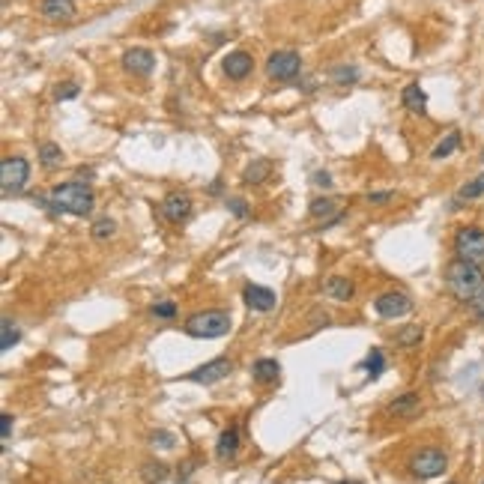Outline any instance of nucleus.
<instances>
[{"label":"nucleus","mask_w":484,"mask_h":484,"mask_svg":"<svg viewBox=\"0 0 484 484\" xmlns=\"http://www.w3.org/2000/svg\"><path fill=\"white\" fill-rule=\"evenodd\" d=\"M445 284L461 302L466 305H484V272L481 266L466 260H452L445 270Z\"/></svg>","instance_id":"f257e3e1"},{"label":"nucleus","mask_w":484,"mask_h":484,"mask_svg":"<svg viewBox=\"0 0 484 484\" xmlns=\"http://www.w3.org/2000/svg\"><path fill=\"white\" fill-rule=\"evenodd\" d=\"M51 198V212H72V215H90L93 210V192L84 183L72 180V183H60Z\"/></svg>","instance_id":"f03ea898"},{"label":"nucleus","mask_w":484,"mask_h":484,"mask_svg":"<svg viewBox=\"0 0 484 484\" xmlns=\"http://www.w3.org/2000/svg\"><path fill=\"white\" fill-rule=\"evenodd\" d=\"M231 332V314L222 308H210V311H198L186 320V335L198 338V341H212Z\"/></svg>","instance_id":"7ed1b4c3"},{"label":"nucleus","mask_w":484,"mask_h":484,"mask_svg":"<svg viewBox=\"0 0 484 484\" xmlns=\"http://www.w3.org/2000/svg\"><path fill=\"white\" fill-rule=\"evenodd\" d=\"M454 254L457 260H466V263H484V231L481 227H461L454 234Z\"/></svg>","instance_id":"20e7f679"},{"label":"nucleus","mask_w":484,"mask_h":484,"mask_svg":"<svg viewBox=\"0 0 484 484\" xmlns=\"http://www.w3.org/2000/svg\"><path fill=\"white\" fill-rule=\"evenodd\" d=\"M445 466H449V457L440 449H422L410 457V473L416 478H437L445 473Z\"/></svg>","instance_id":"39448f33"},{"label":"nucleus","mask_w":484,"mask_h":484,"mask_svg":"<svg viewBox=\"0 0 484 484\" xmlns=\"http://www.w3.org/2000/svg\"><path fill=\"white\" fill-rule=\"evenodd\" d=\"M302 69V57L296 51H272L266 60V78L272 81H293Z\"/></svg>","instance_id":"423d86ee"},{"label":"nucleus","mask_w":484,"mask_h":484,"mask_svg":"<svg viewBox=\"0 0 484 484\" xmlns=\"http://www.w3.org/2000/svg\"><path fill=\"white\" fill-rule=\"evenodd\" d=\"M28 180H30V164H28V159H21V156L4 159V164H0V186H4V195L21 192V188L28 186Z\"/></svg>","instance_id":"0eeeda50"},{"label":"nucleus","mask_w":484,"mask_h":484,"mask_svg":"<svg viewBox=\"0 0 484 484\" xmlns=\"http://www.w3.org/2000/svg\"><path fill=\"white\" fill-rule=\"evenodd\" d=\"M231 359L227 356H219V359H212V362H203L200 368H195L192 374H186V380H192V383L198 386H212V383H219V380H224L227 374H231Z\"/></svg>","instance_id":"6e6552de"},{"label":"nucleus","mask_w":484,"mask_h":484,"mask_svg":"<svg viewBox=\"0 0 484 484\" xmlns=\"http://www.w3.org/2000/svg\"><path fill=\"white\" fill-rule=\"evenodd\" d=\"M374 308H377V314L383 317V320H394V317H404V314L413 311V299L406 296V293H401V290H392V293L377 296Z\"/></svg>","instance_id":"1a4fd4ad"},{"label":"nucleus","mask_w":484,"mask_h":484,"mask_svg":"<svg viewBox=\"0 0 484 484\" xmlns=\"http://www.w3.org/2000/svg\"><path fill=\"white\" fill-rule=\"evenodd\" d=\"M156 66V57H152L150 48H126L123 51V69L129 75H150Z\"/></svg>","instance_id":"9d476101"},{"label":"nucleus","mask_w":484,"mask_h":484,"mask_svg":"<svg viewBox=\"0 0 484 484\" xmlns=\"http://www.w3.org/2000/svg\"><path fill=\"white\" fill-rule=\"evenodd\" d=\"M222 69H224V75H227L231 81H242V78H248V75H251L254 60H251L248 51H231V54L224 57Z\"/></svg>","instance_id":"9b49d317"},{"label":"nucleus","mask_w":484,"mask_h":484,"mask_svg":"<svg viewBox=\"0 0 484 484\" xmlns=\"http://www.w3.org/2000/svg\"><path fill=\"white\" fill-rule=\"evenodd\" d=\"M242 299H246V305L251 311H272L275 308V290L263 287V284H246Z\"/></svg>","instance_id":"f8f14e48"},{"label":"nucleus","mask_w":484,"mask_h":484,"mask_svg":"<svg viewBox=\"0 0 484 484\" xmlns=\"http://www.w3.org/2000/svg\"><path fill=\"white\" fill-rule=\"evenodd\" d=\"M162 212H164V219L168 222L180 224V222L188 219V212H192V200H188V195H183V192H171L162 203Z\"/></svg>","instance_id":"ddd939ff"},{"label":"nucleus","mask_w":484,"mask_h":484,"mask_svg":"<svg viewBox=\"0 0 484 484\" xmlns=\"http://www.w3.org/2000/svg\"><path fill=\"white\" fill-rule=\"evenodd\" d=\"M418 410H422V398H418L416 392H406V394H401V398H394L389 404V416H394V418H410Z\"/></svg>","instance_id":"4468645a"},{"label":"nucleus","mask_w":484,"mask_h":484,"mask_svg":"<svg viewBox=\"0 0 484 484\" xmlns=\"http://www.w3.org/2000/svg\"><path fill=\"white\" fill-rule=\"evenodd\" d=\"M40 12L51 21H69L75 16V0H42Z\"/></svg>","instance_id":"2eb2a0df"},{"label":"nucleus","mask_w":484,"mask_h":484,"mask_svg":"<svg viewBox=\"0 0 484 484\" xmlns=\"http://www.w3.org/2000/svg\"><path fill=\"white\" fill-rule=\"evenodd\" d=\"M401 99H404L406 111H413V114H425L428 111V93L422 90V84H406Z\"/></svg>","instance_id":"dca6fc26"},{"label":"nucleus","mask_w":484,"mask_h":484,"mask_svg":"<svg viewBox=\"0 0 484 484\" xmlns=\"http://www.w3.org/2000/svg\"><path fill=\"white\" fill-rule=\"evenodd\" d=\"M323 290H326V296H332V299H338V302H350V299H353V293H356L350 278H341V275L326 278Z\"/></svg>","instance_id":"f3484780"},{"label":"nucleus","mask_w":484,"mask_h":484,"mask_svg":"<svg viewBox=\"0 0 484 484\" xmlns=\"http://www.w3.org/2000/svg\"><path fill=\"white\" fill-rule=\"evenodd\" d=\"M270 171H272V162L270 159H254L248 168L242 171V183H246V186H260L266 176H270Z\"/></svg>","instance_id":"a211bd4d"},{"label":"nucleus","mask_w":484,"mask_h":484,"mask_svg":"<svg viewBox=\"0 0 484 484\" xmlns=\"http://www.w3.org/2000/svg\"><path fill=\"white\" fill-rule=\"evenodd\" d=\"M236 449H239V428H224L219 437V445H215V454H219L222 461H231Z\"/></svg>","instance_id":"6ab92c4d"},{"label":"nucleus","mask_w":484,"mask_h":484,"mask_svg":"<svg viewBox=\"0 0 484 484\" xmlns=\"http://www.w3.org/2000/svg\"><path fill=\"white\" fill-rule=\"evenodd\" d=\"M251 374L258 383H275L278 377H282V365H278L275 359H258L251 368Z\"/></svg>","instance_id":"aec40b11"},{"label":"nucleus","mask_w":484,"mask_h":484,"mask_svg":"<svg viewBox=\"0 0 484 484\" xmlns=\"http://www.w3.org/2000/svg\"><path fill=\"white\" fill-rule=\"evenodd\" d=\"M457 147H461V132H449L434 150H430V159H437V162L440 159H449L452 152H457Z\"/></svg>","instance_id":"412c9836"},{"label":"nucleus","mask_w":484,"mask_h":484,"mask_svg":"<svg viewBox=\"0 0 484 484\" xmlns=\"http://www.w3.org/2000/svg\"><path fill=\"white\" fill-rule=\"evenodd\" d=\"M362 371H368V380H377L380 374H383V368H386V356L383 350H371L365 356V362H359Z\"/></svg>","instance_id":"4be33fe9"},{"label":"nucleus","mask_w":484,"mask_h":484,"mask_svg":"<svg viewBox=\"0 0 484 484\" xmlns=\"http://www.w3.org/2000/svg\"><path fill=\"white\" fill-rule=\"evenodd\" d=\"M481 195H484V171H481L478 176H473L469 183L461 186V192H457V200H461V203H469V200H478Z\"/></svg>","instance_id":"5701e85b"},{"label":"nucleus","mask_w":484,"mask_h":484,"mask_svg":"<svg viewBox=\"0 0 484 484\" xmlns=\"http://www.w3.org/2000/svg\"><path fill=\"white\" fill-rule=\"evenodd\" d=\"M422 338H425V329L422 326H404L398 335H394V344L398 347H416V344H422Z\"/></svg>","instance_id":"b1692460"},{"label":"nucleus","mask_w":484,"mask_h":484,"mask_svg":"<svg viewBox=\"0 0 484 484\" xmlns=\"http://www.w3.org/2000/svg\"><path fill=\"white\" fill-rule=\"evenodd\" d=\"M90 234H93V239H96V242H102V239H111L114 234H117V222H114L111 215H102V219H96V222H93Z\"/></svg>","instance_id":"393cba45"},{"label":"nucleus","mask_w":484,"mask_h":484,"mask_svg":"<svg viewBox=\"0 0 484 484\" xmlns=\"http://www.w3.org/2000/svg\"><path fill=\"white\" fill-rule=\"evenodd\" d=\"M332 81L335 84H356V81H359V69H356V66H335L332 69Z\"/></svg>","instance_id":"a878e982"},{"label":"nucleus","mask_w":484,"mask_h":484,"mask_svg":"<svg viewBox=\"0 0 484 484\" xmlns=\"http://www.w3.org/2000/svg\"><path fill=\"white\" fill-rule=\"evenodd\" d=\"M335 212V200L332 198H314L311 200V215L314 219H323V215H332Z\"/></svg>","instance_id":"bb28decb"},{"label":"nucleus","mask_w":484,"mask_h":484,"mask_svg":"<svg viewBox=\"0 0 484 484\" xmlns=\"http://www.w3.org/2000/svg\"><path fill=\"white\" fill-rule=\"evenodd\" d=\"M60 159H63V150H60L57 144L48 141V144L40 147V162H42V164H54V162H60Z\"/></svg>","instance_id":"cd10ccee"},{"label":"nucleus","mask_w":484,"mask_h":484,"mask_svg":"<svg viewBox=\"0 0 484 484\" xmlns=\"http://www.w3.org/2000/svg\"><path fill=\"white\" fill-rule=\"evenodd\" d=\"M18 341H21V332L9 320H4V338H0V350H9L12 344H18Z\"/></svg>","instance_id":"c85d7f7f"},{"label":"nucleus","mask_w":484,"mask_h":484,"mask_svg":"<svg viewBox=\"0 0 484 484\" xmlns=\"http://www.w3.org/2000/svg\"><path fill=\"white\" fill-rule=\"evenodd\" d=\"M150 314L152 317H162V320H174V317H176V305L174 302H156L150 308Z\"/></svg>","instance_id":"c756f323"},{"label":"nucleus","mask_w":484,"mask_h":484,"mask_svg":"<svg viewBox=\"0 0 484 484\" xmlns=\"http://www.w3.org/2000/svg\"><path fill=\"white\" fill-rule=\"evenodd\" d=\"M164 476H168V469H164L162 464H147V466H144V481H147V484H156V481H162Z\"/></svg>","instance_id":"7c9ffc66"},{"label":"nucleus","mask_w":484,"mask_h":484,"mask_svg":"<svg viewBox=\"0 0 484 484\" xmlns=\"http://www.w3.org/2000/svg\"><path fill=\"white\" fill-rule=\"evenodd\" d=\"M150 442H152V449H174L176 445V440L168 434V430H156V434L150 437Z\"/></svg>","instance_id":"2f4dec72"},{"label":"nucleus","mask_w":484,"mask_h":484,"mask_svg":"<svg viewBox=\"0 0 484 484\" xmlns=\"http://www.w3.org/2000/svg\"><path fill=\"white\" fill-rule=\"evenodd\" d=\"M78 93H81V87H78V84H60L57 90H54V99H57V102H63V99H75Z\"/></svg>","instance_id":"473e14b6"},{"label":"nucleus","mask_w":484,"mask_h":484,"mask_svg":"<svg viewBox=\"0 0 484 484\" xmlns=\"http://www.w3.org/2000/svg\"><path fill=\"white\" fill-rule=\"evenodd\" d=\"M227 207H231V210L236 212V219H248V207H246V203H242V200H231V203H227Z\"/></svg>","instance_id":"72a5a7b5"},{"label":"nucleus","mask_w":484,"mask_h":484,"mask_svg":"<svg viewBox=\"0 0 484 484\" xmlns=\"http://www.w3.org/2000/svg\"><path fill=\"white\" fill-rule=\"evenodd\" d=\"M394 192H371L368 195V203H389Z\"/></svg>","instance_id":"f704fd0d"},{"label":"nucleus","mask_w":484,"mask_h":484,"mask_svg":"<svg viewBox=\"0 0 484 484\" xmlns=\"http://www.w3.org/2000/svg\"><path fill=\"white\" fill-rule=\"evenodd\" d=\"M0 430H4L0 437L9 440V434H12V416H4V418H0Z\"/></svg>","instance_id":"c9c22d12"},{"label":"nucleus","mask_w":484,"mask_h":484,"mask_svg":"<svg viewBox=\"0 0 484 484\" xmlns=\"http://www.w3.org/2000/svg\"><path fill=\"white\" fill-rule=\"evenodd\" d=\"M314 183H317V186H326V188H329V186H332V176L320 171V174H314Z\"/></svg>","instance_id":"e433bc0d"},{"label":"nucleus","mask_w":484,"mask_h":484,"mask_svg":"<svg viewBox=\"0 0 484 484\" xmlns=\"http://www.w3.org/2000/svg\"><path fill=\"white\" fill-rule=\"evenodd\" d=\"M338 484H359V481H338Z\"/></svg>","instance_id":"4c0bfd02"},{"label":"nucleus","mask_w":484,"mask_h":484,"mask_svg":"<svg viewBox=\"0 0 484 484\" xmlns=\"http://www.w3.org/2000/svg\"><path fill=\"white\" fill-rule=\"evenodd\" d=\"M481 398H484V386H481Z\"/></svg>","instance_id":"58836bf2"},{"label":"nucleus","mask_w":484,"mask_h":484,"mask_svg":"<svg viewBox=\"0 0 484 484\" xmlns=\"http://www.w3.org/2000/svg\"><path fill=\"white\" fill-rule=\"evenodd\" d=\"M481 162H484V150H481Z\"/></svg>","instance_id":"ea45409f"},{"label":"nucleus","mask_w":484,"mask_h":484,"mask_svg":"<svg viewBox=\"0 0 484 484\" xmlns=\"http://www.w3.org/2000/svg\"><path fill=\"white\" fill-rule=\"evenodd\" d=\"M481 484H484V481H481Z\"/></svg>","instance_id":"a19ab883"}]
</instances>
